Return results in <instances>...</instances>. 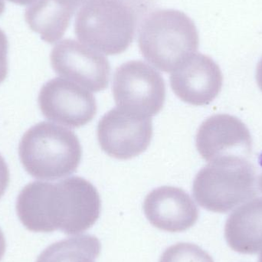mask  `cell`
<instances>
[{
	"label": "cell",
	"mask_w": 262,
	"mask_h": 262,
	"mask_svg": "<svg viewBox=\"0 0 262 262\" xmlns=\"http://www.w3.org/2000/svg\"><path fill=\"white\" fill-rule=\"evenodd\" d=\"M101 209L99 192L80 177L57 183L32 182L23 188L16 201L18 219L28 230L35 232L81 233L96 223Z\"/></svg>",
	"instance_id": "cell-1"
},
{
	"label": "cell",
	"mask_w": 262,
	"mask_h": 262,
	"mask_svg": "<svg viewBox=\"0 0 262 262\" xmlns=\"http://www.w3.org/2000/svg\"><path fill=\"white\" fill-rule=\"evenodd\" d=\"M258 166H259V175H258V186L262 192V152L258 157Z\"/></svg>",
	"instance_id": "cell-22"
},
{
	"label": "cell",
	"mask_w": 262,
	"mask_h": 262,
	"mask_svg": "<svg viewBox=\"0 0 262 262\" xmlns=\"http://www.w3.org/2000/svg\"><path fill=\"white\" fill-rule=\"evenodd\" d=\"M145 216L152 226L169 232H181L196 223L200 211L190 195L180 188L160 186L143 202Z\"/></svg>",
	"instance_id": "cell-12"
},
{
	"label": "cell",
	"mask_w": 262,
	"mask_h": 262,
	"mask_svg": "<svg viewBox=\"0 0 262 262\" xmlns=\"http://www.w3.org/2000/svg\"><path fill=\"white\" fill-rule=\"evenodd\" d=\"M195 145L199 154L209 163L229 157L248 159L252 154V136L241 120L220 114L202 123Z\"/></svg>",
	"instance_id": "cell-10"
},
{
	"label": "cell",
	"mask_w": 262,
	"mask_h": 262,
	"mask_svg": "<svg viewBox=\"0 0 262 262\" xmlns=\"http://www.w3.org/2000/svg\"><path fill=\"white\" fill-rule=\"evenodd\" d=\"M112 92L118 107L148 118L157 115L166 100L163 77L140 60L127 61L117 69Z\"/></svg>",
	"instance_id": "cell-6"
},
{
	"label": "cell",
	"mask_w": 262,
	"mask_h": 262,
	"mask_svg": "<svg viewBox=\"0 0 262 262\" xmlns=\"http://www.w3.org/2000/svg\"><path fill=\"white\" fill-rule=\"evenodd\" d=\"M101 250V243L95 235H76L46 248L36 262H95Z\"/></svg>",
	"instance_id": "cell-15"
},
{
	"label": "cell",
	"mask_w": 262,
	"mask_h": 262,
	"mask_svg": "<svg viewBox=\"0 0 262 262\" xmlns=\"http://www.w3.org/2000/svg\"><path fill=\"white\" fill-rule=\"evenodd\" d=\"M220 66L201 53L191 55L170 75L172 92L191 105H208L215 99L223 87Z\"/></svg>",
	"instance_id": "cell-11"
},
{
	"label": "cell",
	"mask_w": 262,
	"mask_h": 262,
	"mask_svg": "<svg viewBox=\"0 0 262 262\" xmlns=\"http://www.w3.org/2000/svg\"><path fill=\"white\" fill-rule=\"evenodd\" d=\"M9 171L7 164L0 154V199L3 197L9 184Z\"/></svg>",
	"instance_id": "cell-18"
},
{
	"label": "cell",
	"mask_w": 262,
	"mask_h": 262,
	"mask_svg": "<svg viewBox=\"0 0 262 262\" xmlns=\"http://www.w3.org/2000/svg\"><path fill=\"white\" fill-rule=\"evenodd\" d=\"M11 3H15V4L20 5V6H27V5H32V3H35L36 0H8Z\"/></svg>",
	"instance_id": "cell-23"
},
{
	"label": "cell",
	"mask_w": 262,
	"mask_h": 262,
	"mask_svg": "<svg viewBox=\"0 0 262 262\" xmlns=\"http://www.w3.org/2000/svg\"><path fill=\"white\" fill-rule=\"evenodd\" d=\"M6 249V239H5V236L4 235H3V232H2L1 229H0V261L3 259V256H4Z\"/></svg>",
	"instance_id": "cell-20"
},
{
	"label": "cell",
	"mask_w": 262,
	"mask_h": 262,
	"mask_svg": "<svg viewBox=\"0 0 262 262\" xmlns=\"http://www.w3.org/2000/svg\"><path fill=\"white\" fill-rule=\"evenodd\" d=\"M256 80L258 87L260 88L262 92V58L257 66Z\"/></svg>",
	"instance_id": "cell-21"
},
{
	"label": "cell",
	"mask_w": 262,
	"mask_h": 262,
	"mask_svg": "<svg viewBox=\"0 0 262 262\" xmlns=\"http://www.w3.org/2000/svg\"><path fill=\"white\" fill-rule=\"evenodd\" d=\"M137 21L130 0H89L77 13L75 32L81 42L94 50L119 55L133 42Z\"/></svg>",
	"instance_id": "cell-4"
},
{
	"label": "cell",
	"mask_w": 262,
	"mask_h": 262,
	"mask_svg": "<svg viewBox=\"0 0 262 262\" xmlns=\"http://www.w3.org/2000/svg\"><path fill=\"white\" fill-rule=\"evenodd\" d=\"M54 1L56 2L60 6L67 8V9H71V10L75 12V10H76L81 5L89 1V0H54Z\"/></svg>",
	"instance_id": "cell-19"
},
{
	"label": "cell",
	"mask_w": 262,
	"mask_h": 262,
	"mask_svg": "<svg viewBox=\"0 0 262 262\" xmlns=\"http://www.w3.org/2000/svg\"><path fill=\"white\" fill-rule=\"evenodd\" d=\"M18 155L23 167L34 178L56 180L77 170L82 148L73 131L44 121L25 133Z\"/></svg>",
	"instance_id": "cell-3"
},
{
	"label": "cell",
	"mask_w": 262,
	"mask_h": 262,
	"mask_svg": "<svg viewBox=\"0 0 262 262\" xmlns=\"http://www.w3.org/2000/svg\"><path fill=\"white\" fill-rule=\"evenodd\" d=\"M97 134L100 146L107 155L118 160H130L144 152L150 144L152 120L117 107L101 118Z\"/></svg>",
	"instance_id": "cell-7"
},
{
	"label": "cell",
	"mask_w": 262,
	"mask_h": 262,
	"mask_svg": "<svg viewBox=\"0 0 262 262\" xmlns=\"http://www.w3.org/2000/svg\"><path fill=\"white\" fill-rule=\"evenodd\" d=\"M159 262H214V260L200 246L180 243L166 249Z\"/></svg>",
	"instance_id": "cell-16"
},
{
	"label": "cell",
	"mask_w": 262,
	"mask_h": 262,
	"mask_svg": "<svg viewBox=\"0 0 262 262\" xmlns=\"http://www.w3.org/2000/svg\"><path fill=\"white\" fill-rule=\"evenodd\" d=\"M74 13L54 0H36L26 9L25 18L43 41L53 44L64 36Z\"/></svg>",
	"instance_id": "cell-14"
},
{
	"label": "cell",
	"mask_w": 262,
	"mask_h": 262,
	"mask_svg": "<svg viewBox=\"0 0 262 262\" xmlns=\"http://www.w3.org/2000/svg\"><path fill=\"white\" fill-rule=\"evenodd\" d=\"M50 60L57 75L92 92H99L108 86L111 66L107 58L76 40L68 38L55 45Z\"/></svg>",
	"instance_id": "cell-9"
},
{
	"label": "cell",
	"mask_w": 262,
	"mask_h": 262,
	"mask_svg": "<svg viewBox=\"0 0 262 262\" xmlns=\"http://www.w3.org/2000/svg\"><path fill=\"white\" fill-rule=\"evenodd\" d=\"M38 106L43 116L52 122L78 128L89 124L96 115V100L79 84L55 78L40 90Z\"/></svg>",
	"instance_id": "cell-8"
},
{
	"label": "cell",
	"mask_w": 262,
	"mask_h": 262,
	"mask_svg": "<svg viewBox=\"0 0 262 262\" xmlns=\"http://www.w3.org/2000/svg\"><path fill=\"white\" fill-rule=\"evenodd\" d=\"M258 180L247 159L229 157L212 162L199 171L192 195L210 212L226 213L258 195Z\"/></svg>",
	"instance_id": "cell-5"
},
{
	"label": "cell",
	"mask_w": 262,
	"mask_h": 262,
	"mask_svg": "<svg viewBox=\"0 0 262 262\" xmlns=\"http://www.w3.org/2000/svg\"><path fill=\"white\" fill-rule=\"evenodd\" d=\"M258 262H262V251L260 254L259 258H258Z\"/></svg>",
	"instance_id": "cell-25"
},
{
	"label": "cell",
	"mask_w": 262,
	"mask_h": 262,
	"mask_svg": "<svg viewBox=\"0 0 262 262\" xmlns=\"http://www.w3.org/2000/svg\"><path fill=\"white\" fill-rule=\"evenodd\" d=\"M5 10V3L3 0H0V15L3 13Z\"/></svg>",
	"instance_id": "cell-24"
},
{
	"label": "cell",
	"mask_w": 262,
	"mask_h": 262,
	"mask_svg": "<svg viewBox=\"0 0 262 262\" xmlns=\"http://www.w3.org/2000/svg\"><path fill=\"white\" fill-rule=\"evenodd\" d=\"M138 46L148 62L162 72H171L196 52L200 37L195 23L184 12L157 9L140 24Z\"/></svg>",
	"instance_id": "cell-2"
},
{
	"label": "cell",
	"mask_w": 262,
	"mask_h": 262,
	"mask_svg": "<svg viewBox=\"0 0 262 262\" xmlns=\"http://www.w3.org/2000/svg\"><path fill=\"white\" fill-rule=\"evenodd\" d=\"M8 49L7 37L0 29V84L4 81L8 75Z\"/></svg>",
	"instance_id": "cell-17"
},
{
	"label": "cell",
	"mask_w": 262,
	"mask_h": 262,
	"mask_svg": "<svg viewBox=\"0 0 262 262\" xmlns=\"http://www.w3.org/2000/svg\"><path fill=\"white\" fill-rule=\"evenodd\" d=\"M229 247L243 255L262 249V198L249 200L230 214L225 226Z\"/></svg>",
	"instance_id": "cell-13"
}]
</instances>
